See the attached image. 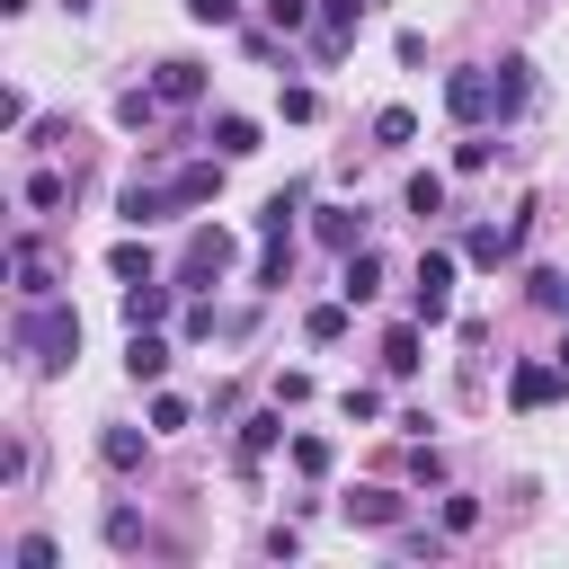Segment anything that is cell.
Listing matches in <instances>:
<instances>
[{
	"instance_id": "5bb4252c",
	"label": "cell",
	"mask_w": 569,
	"mask_h": 569,
	"mask_svg": "<svg viewBox=\"0 0 569 569\" xmlns=\"http://www.w3.org/2000/svg\"><path fill=\"white\" fill-rule=\"evenodd\" d=\"M311 231H320L338 258H347V249H365V213H356V204H320V222H311Z\"/></svg>"
},
{
	"instance_id": "f546056e",
	"label": "cell",
	"mask_w": 569,
	"mask_h": 569,
	"mask_svg": "<svg viewBox=\"0 0 569 569\" xmlns=\"http://www.w3.org/2000/svg\"><path fill=\"white\" fill-rule=\"evenodd\" d=\"M151 116H160V89H124V98H116V124H133V133H142Z\"/></svg>"
},
{
	"instance_id": "4fadbf2b",
	"label": "cell",
	"mask_w": 569,
	"mask_h": 569,
	"mask_svg": "<svg viewBox=\"0 0 569 569\" xmlns=\"http://www.w3.org/2000/svg\"><path fill=\"white\" fill-rule=\"evenodd\" d=\"M489 71H498V116H525V98H533V62L507 53V62H489Z\"/></svg>"
},
{
	"instance_id": "30bf717a",
	"label": "cell",
	"mask_w": 569,
	"mask_h": 569,
	"mask_svg": "<svg viewBox=\"0 0 569 569\" xmlns=\"http://www.w3.org/2000/svg\"><path fill=\"white\" fill-rule=\"evenodd\" d=\"M98 462H107V471H142V462H151V427H107V436H98Z\"/></svg>"
},
{
	"instance_id": "7c38bea8",
	"label": "cell",
	"mask_w": 569,
	"mask_h": 569,
	"mask_svg": "<svg viewBox=\"0 0 569 569\" xmlns=\"http://www.w3.org/2000/svg\"><path fill=\"white\" fill-rule=\"evenodd\" d=\"M276 445H284V400L258 409V418H240V462H267Z\"/></svg>"
},
{
	"instance_id": "9a60e30c",
	"label": "cell",
	"mask_w": 569,
	"mask_h": 569,
	"mask_svg": "<svg viewBox=\"0 0 569 569\" xmlns=\"http://www.w3.org/2000/svg\"><path fill=\"white\" fill-rule=\"evenodd\" d=\"M338 293H347V302H373V293H382V258H373V249H347V267H338Z\"/></svg>"
},
{
	"instance_id": "4316f807",
	"label": "cell",
	"mask_w": 569,
	"mask_h": 569,
	"mask_svg": "<svg viewBox=\"0 0 569 569\" xmlns=\"http://www.w3.org/2000/svg\"><path fill=\"white\" fill-rule=\"evenodd\" d=\"M107 267H116V284H142V276H151V249H142V240H116Z\"/></svg>"
},
{
	"instance_id": "d6986e66",
	"label": "cell",
	"mask_w": 569,
	"mask_h": 569,
	"mask_svg": "<svg viewBox=\"0 0 569 569\" xmlns=\"http://www.w3.org/2000/svg\"><path fill=\"white\" fill-rule=\"evenodd\" d=\"M204 142H213L222 160H249V151H258V124H249V116H213V124H204Z\"/></svg>"
},
{
	"instance_id": "8d00e7d4",
	"label": "cell",
	"mask_w": 569,
	"mask_h": 569,
	"mask_svg": "<svg viewBox=\"0 0 569 569\" xmlns=\"http://www.w3.org/2000/svg\"><path fill=\"white\" fill-rule=\"evenodd\" d=\"M187 18H196V27H231V18H240V0H187Z\"/></svg>"
},
{
	"instance_id": "ab89813d",
	"label": "cell",
	"mask_w": 569,
	"mask_h": 569,
	"mask_svg": "<svg viewBox=\"0 0 569 569\" xmlns=\"http://www.w3.org/2000/svg\"><path fill=\"white\" fill-rule=\"evenodd\" d=\"M560 365H569V338H560Z\"/></svg>"
},
{
	"instance_id": "3957f363",
	"label": "cell",
	"mask_w": 569,
	"mask_h": 569,
	"mask_svg": "<svg viewBox=\"0 0 569 569\" xmlns=\"http://www.w3.org/2000/svg\"><path fill=\"white\" fill-rule=\"evenodd\" d=\"M240 258V240L222 231V222H204V231H187V249H178V284L187 293H204V284H222V267Z\"/></svg>"
},
{
	"instance_id": "52a82bcc",
	"label": "cell",
	"mask_w": 569,
	"mask_h": 569,
	"mask_svg": "<svg viewBox=\"0 0 569 569\" xmlns=\"http://www.w3.org/2000/svg\"><path fill=\"white\" fill-rule=\"evenodd\" d=\"M151 89H160V107H196L204 98V62L169 53V62H151Z\"/></svg>"
},
{
	"instance_id": "7402d4cb",
	"label": "cell",
	"mask_w": 569,
	"mask_h": 569,
	"mask_svg": "<svg viewBox=\"0 0 569 569\" xmlns=\"http://www.w3.org/2000/svg\"><path fill=\"white\" fill-rule=\"evenodd\" d=\"M284 453H293V471H302V480H329V462H338V445H329V436H284Z\"/></svg>"
},
{
	"instance_id": "2e32d148",
	"label": "cell",
	"mask_w": 569,
	"mask_h": 569,
	"mask_svg": "<svg viewBox=\"0 0 569 569\" xmlns=\"http://www.w3.org/2000/svg\"><path fill=\"white\" fill-rule=\"evenodd\" d=\"M160 320H169V284H151V276L124 284V329H160Z\"/></svg>"
},
{
	"instance_id": "5b68a950",
	"label": "cell",
	"mask_w": 569,
	"mask_h": 569,
	"mask_svg": "<svg viewBox=\"0 0 569 569\" xmlns=\"http://www.w3.org/2000/svg\"><path fill=\"white\" fill-rule=\"evenodd\" d=\"M560 391H569V365H560V356H525V365L507 373V400H516V409H551Z\"/></svg>"
},
{
	"instance_id": "603a6c76",
	"label": "cell",
	"mask_w": 569,
	"mask_h": 569,
	"mask_svg": "<svg viewBox=\"0 0 569 569\" xmlns=\"http://www.w3.org/2000/svg\"><path fill=\"white\" fill-rule=\"evenodd\" d=\"M302 338H311V347H338V338H347V293H338V302H311Z\"/></svg>"
},
{
	"instance_id": "83f0119b",
	"label": "cell",
	"mask_w": 569,
	"mask_h": 569,
	"mask_svg": "<svg viewBox=\"0 0 569 569\" xmlns=\"http://www.w3.org/2000/svg\"><path fill=\"white\" fill-rule=\"evenodd\" d=\"M525 293H533L542 311H569V276H560V267H533V276H525Z\"/></svg>"
},
{
	"instance_id": "277c9868",
	"label": "cell",
	"mask_w": 569,
	"mask_h": 569,
	"mask_svg": "<svg viewBox=\"0 0 569 569\" xmlns=\"http://www.w3.org/2000/svg\"><path fill=\"white\" fill-rule=\"evenodd\" d=\"M409 320H427V329H445V320H453V249H427V258H418Z\"/></svg>"
},
{
	"instance_id": "4dcf8cb0",
	"label": "cell",
	"mask_w": 569,
	"mask_h": 569,
	"mask_svg": "<svg viewBox=\"0 0 569 569\" xmlns=\"http://www.w3.org/2000/svg\"><path fill=\"white\" fill-rule=\"evenodd\" d=\"M9 560H18V569H53L62 551H53V533H18V542H9Z\"/></svg>"
},
{
	"instance_id": "e0dca14e",
	"label": "cell",
	"mask_w": 569,
	"mask_h": 569,
	"mask_svg": "<svg viewBox=\"0 0 569 569\" xmlns=\"http://www.w3.org/2000/svg\"><path fill=\"white\" fill-rule=\"evenodd\" d=\"M418 347H427V320H400V329L382 338V373H400V382H409V373H418Z\"/></svg>"
},
{
	"instance_id": "cb8c5ba5",
	"label": "cell",
	"mask_w": 569,
	"mask_h": 569,
	"mask_svg": "<svg viewBox=\"0 0 569 569\" xmlns=\"http://www.w3.org/2000/svg\"><path fill=\"white\" fill-rule=\"evenodd\" d=\"M400 204H409L418 222H427V213H445V178H436V169H418V178L400 187Z\"/></svg>"
},
{
	"instance_id": "f35d334b",
	"label": "cell",
	"mask_w": 569,
	"mask_h": 569,
	"mask_svg": "<svg viewBox=\"0 0 569 569\" xmlns=\"http://www.w3.org/2000/svg\"><path fill=\"white\" fill-rule=\"evenodd\" d=\"M480 525V498H445V533H471Z\"/></svg>"
},
{
	"instance_id": "e575fe53",
	"label": "cell",
	"mask_w": 569,
	"mask_h": 569,
	"mask_svg": "<svg viewBox=\"0 0 569 569\" xmlns=\"http://www.w3.org/2000/svg\"><path fill=\"white\" fill-rule=\"evenodd\" d=\"M169 427H187V400H178V391H160V400H151V436H169Z\"/></svg>"
},
{
	"instance_id": "f1b7e54d",
	"label": "cell",
	"mask_w": 569,
	"mask_h": 569,
	"mask_svg": "<svg viewBox=\"0 0 569 569\" xmlns=\"http://www.w3.org/2000/svg\"><path fill=\"white\" fill-rule=\"evenodd\" d=\"M311 18H320V0H267V27H276V36H302Z\"/></svg>"
},
{
	"instance_id": "6da1fadb",
	"label": "cell",
	"mask_w": 569,
	"mask_h": 569,
	"mask_svg": "<svg viewBox=\"0 0 569 569\" xmlns=\"http://www.w3.org/2000/svg\"><path fill=\"white\" fill-rule=\"evenodd\" d=\"M9 347H18L36 373H62V365L80 356V311H71V302H53V293H36V302L18 311V329H9Z\"/></svg>"
},
{
	"instance_id": "ffe728a7",
	"label": "cell",
	"mask_w": 569,
	"mask_h": 569,
	"mask_svg": "<svg viewBox=\"0 0 569 569\" xmlns=\"http://www.w3.org/2000/svg\"><path fill=\"white\" fill-rule=\"evenodd\" d=\"M293 213H302V187H276L258 204V240H293Z\"/></svg>"
},
{
	"instance_id": "ac0fdd59",
	"label": "cell",
	"mask_w": 569,
	"mask_h": 569,
	"mask_svg": "<svg viewBox=\"0 0 569 569\" xmlns=\"http://www.w3.org/2000/svg\"><path fill=\"white\" fill-rule=\"evenodd\" d=\"M338 516H347V525H400V498H391V489H347Z\"/></svg>"
},
{
	"instance_id": "d6a6232c",
	"label": "cell",
	"mask_w": 569,
	"mask_h": 569,
	"mask_svg": "<svg viewBox=\"0 0 569 569\" xmlns=\"http://www.w3.org/2000/svg\"><path fill=\"white\" fill-rule=\"evenodd\" d=\"M107 542L133 551V542H142V516H133V507H107Z\"/></svg>"
},
{
	"instance_id": "1f68e13d",
	"label": "cell",
	"mask_w": 569,
	"mask_h": 569,
	"mask_svg": "<svg viewBox=\"0 0 569 569\" xmlns=\"http://www.w3.org/2000/svg\"><path fill=\"white\" fill-rule=\"evenodd\" d=\"M338 409L365 427V418H382V391H373V382H347V391H338Z\"/></svg>"
},
{
	"instance_id": "d590c367",
	"label": "cell",
	"mask_w": 569,
	"mask_h": 569,
	"mask_svg": "<svg viewBox=\"0 0 569 569\" xmlns=\"http://www.w3.org/2000/svg\"><path fill=\"white\" fill-rule=\"evenodd\" d=\"M409 480H418V489H436V480H445V453H436V445H418V453H409Z\"/></svg>"
},
{
	"instance_id": "74e56055",
	"label": "cell",
	"mask_w": 569,
	"mask_h": 569,
	"mask_svg": "<svg viewBox=\"0 0 569 569\" xmlns=\"http://www.w3.org/2000/svg\"><path fill=\"white\" fill-rule=\"evenodd\" d=\"M320 116V89H284V124H311Z\"/></svg>"
},
{
	"instance_id": "484cf974",
	"label": "cell",
	"mask_w": 569,
	"mask_h": 569,
	"mask_svg": "<svg viewBox=\"0 0 569 569\" xmlns=\"http://www.w3.org/2000/svg\"><path fill=\"white\" fill-rule=\"evenodd\" d=\"M373 142H382V151L418 142V116H409V107H382V116H373Z\"/></svg>"
},
{
	"instance_id": "ba28073f",
	"label": "cell",
	"mask_w": 569,
	"mask_h": 569,
	"mask_svg": "<svg viewBox=\"0 0 569 569\" xmlns=\"http://www.w3.org/2000/svg\"><path fill=\"white\" fill-rule=\"evenodd\" d=\"M116 213H124L133 231H151V222H169V213H178V196H169V187H151V178H133V187L116 196Z\"/></svg>"
},
{
	"instance_id": "d4e9b609",
	"label": "cell",
	"mask_w": 569,
	"mask_h": 569,
	"mask_svg": "<svg viewBox=\"0 0 569 569\" xmlns=\"http://www.w3.org/2000/svg\"><path fill=\"white\" fill-rule=\"evenodd\" d=\"M284 276H293V240H267V249H258V276H249V284H258V293H276Z\"/></svg>"
},
{
	"instance_id": "836d02e7",
	"label": "cell",
	"mask_w": 569,
	"mask_h": 569,
	"mask_svg": "<svg viewBox=\"0 0 569 569\" xmlns=\"http://www.w3.org/2000/svg\"><path fill=\"white\" fill-rule=\"evenodd\" d=\"M178 329H187V338H213V329H231V320H222L213 302H187V320H178Z\"/></svg>"
},
{
	"instance_id": "9c48e42d",
	"label": "cell",
	"mask_w": 569,
	"mask_h": 569,
	"mask_svg": "<svg viewBox=\"0 0 569 569\" xmlns=\"http://www.w3.org/2000/svg\"><path fill=\"white\" fill-rule=\"evenodd\" d=\"M169 196H178V213H187V204H213V196H222V151H213V160H187V169L169 178Z\"/></svg>"
},
{
	"instance_id": "8fae6325",
	"label": "cell",
	"mask_w": 569,
	"mask_h": 569,
	"mask_svg": "<svg viewBox=\"0 0 569 569\" xmlns=\"http://www.w3.org/2000/svg\"><path fill=\"white\" fill-rule=\"evenodd\" d=\"M124 373H133V382H160V373H169V338H160V329H133V338H124Z\"/></svg>"
},
{
	"instance_id": "7a4b0ae2",
	"label": "cell",
	"mask_w": 569,
	"mask_h": 569,
	"mask_svg": "<svg viewBox=\"0 0 569 569\" xmlns=\"http://www.w3.org/2000/svg\"><path fill=\"white\" fill-rule=\"evenodd\" d=\"M445 116H453L462 133H480V124H507V116H498V71H489V62H462V71H445Z\"/></svg>"
},
{
	"instance_id": "8992f818",
	"label": "cell",
	"mask_w": 569,
	"mask_h": 569,
	"mask_svg": "<svg viewBox=\"0 0 569 569\" xmlns=\"http://www.w3.org/2000/svg\"><path fill=\"white\" fill-rule=\"evenodd\" d=\"M356 27H365V0H320V18H311V53H320V71H329V62H347Z\"/></svg>"
},
{
	"instance_id": "44dd1931",
	"label": "cell",
	"mask_w": 569,
	"mask_h": 569,
	"mask_svg": "<svg viewBox=\"0 0 569 569\" xmlns=\"http://www.w3.org/2000/svg\"><path fill=\"white\" fill-rule=\"evenodd\" d=\"M18 196H27V213H53V204L71 196V178H62L53 160H44V169H27V187H18Z\"/></svg>"
}]
</instances>
